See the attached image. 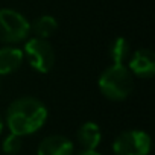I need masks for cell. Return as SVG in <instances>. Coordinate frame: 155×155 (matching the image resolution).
<instances>
[{
    "label": "cell",
    "mask_w": 155,
    "mask_h": 155,
    "mask_svg": "<svg viewBox=\"0 0 155 155\" xmlns=\"http://www.w3.org/2000/svg\"><path fill=\"white\" fill-rule=\"evenodd\" d=\"M108 53H110V58H111L113 64H125V61L129 59L131 46H129V43H128L126 38L119 37V38H116L111 43Z\"/></svg>",
    "instance_id": "11"
},
{
    "label": "cell",
    "mask_w": 155,
    "mask_h": 155,
    "mask_svg": "<svg viewBox=\"0 0 155 155\" xmlns=\"http://www.w3.org/2000/svg\"><path fill=\"white\" fill-rule=\"evenodd\" d=\"M23 147V138L14 134H9L5 137L3 143H2V149L6 155H17Z\"/></svg>",
    "instance_id": "12"
},
{
    "label": "cell",
    "mask_w": 155,
    "mask_h": 155,
    "mask_svg": "<svg viewBox=\"0 0 155 155\" xmlns=\"http://www.w3.org/2000/svg\"><path fill=\"white\" fill-rule=\"evenodd\" d=\"M23 56L29 62V65L38 73H49L55 65V50L47 40L41 38H28L25 43Z\"/></svg>",
    "instance_id": "4"
},
{
    "label": "cell",
    "mask_w": 155,
    "mask_h": 155,
    "mask_svg": "<svg viewBox=\"0 0 155 155\" xmlns=\"http://www.w3.org/2000/svg\"><path fill=\"white\" fill-rule=\"evenodd\" d=\"M97 87L104 97L113 102H120L132 93L134 76L125 64H111L101 73Z\"/></svg>",
    "instance_id": "2"
},
{
    "label": "cell",
    "mask_w": 155,
    "mask_h": 155,
    "mask_svg": "<svg viewBox=\"0 0 155 155\" xmlns=\"http://www.w3.org/2000/svg\"><path fill=\"white\" fill-rule=\"evenodd\" d=\"M25 61L23 50L17 46L0 47V76L15 73Z\"/></svg>",
    "instance_id": "8"
},
{
    "label": "cell",
    "mask_w": 155,
    "mask_h": 155,
    "mask_svg": "<svg viewBox=\"0 0 155 155\" xmlns=\"http://www.w3.org/2000/svg\"><path fill=\"white\" fill-rule=\"evenodd\" d=\"M126 67L132 76L149 79L155 74V53L150 49H138L129 55Z\"/></svg>",
    "instance_id": "6"
},
{
    "label": "cell",
    "mask_w": 155,
    "mask_h": 155,
    "mask_svg": "<svg viewBox=\"0 0 155 155\" xmlns=\"http://www.w3.org/2000/svg\"><path fill=\"white\" fill-rule=\"evenodd\" d=\"M76 155H102V153H99L97 150H81L79 153H76Z\"/></svg>",
    "instance_id": "13"
},
{
    "label": "cell",
    "mask_w": 155,
    "mask_h": 155,
    "mask_svg": "<svg viewBox=\"0 0 155 155\" xmlns=\"http://www.w3.org/2000/svg\"><path fill=\"white\" fill-rule=\"evenodd\" d=\"M37 155H74V144L65 135L52 134L40 141Z\"/></svg>",
    "instance_id": "7"
},
{
    "label": "cell",
    "mask_w": 155,
    "mask_h": 155,
    "mask_svg": "<svg viewBox=\"0 0 155 155\" xmlns=\"http://www.w3.org/2000/svg\"><path fill=\"white\" fill-rule=\"evenodd\" d=\"M31 35V21L18 11L11 8L0 9V43L17 46Z\"/></svg>",
    "instance_id": "3"
},
{
    "label": "cell",
    "mask_w": 155,
    "mask_h": 155,
    "mask_svg": "<svg viewBox=\"0 0 155 155\" xmlns=\"http://www.w3.org/2000/svg\"><path fill=\"white\" fill-rule=\"evenodd\" d=\"M152 138L143 129H126L113 141L114 155H149Z\"/></svg>",
    "instance_id": "5"
},
{
    "label": "cell",
    "mask_w": 155,
    "mask_h": 155,
    "mask_svg": "<svg viewBox=\"0 0 155 155\" xmlns=\"http://www.w3.org/2000/svg\"><path fill=\"white\" fill-rule=\"evenodd\" d=\"M3 128H5V120H3V116L0 114V134H2Z\"/></svg>",
    "instance_id": "14"
},
{
    "label": "cell",
    "mask_w": 155,
    "mask_h": 155,
    "mask_svg": "<svg viewBox=\"0 0 155 155\" xmlns=\"http://www.w3.org/2000/svg\"><path fill=\"white\" fill-rule=\"evenodd\" d=\"M47 116L49 111L40 99L34 96H21L9 104L3 120L9 134L23 138L40 131L44 126Z\"/></svg>",
    "instance_id": "1"
},
{
    "label": "cell",
    "mask_w": 155,
    "mask_h": 155,
    "mask_svg": "<svg viewBox=\"0 0 155 155\" xmlns=\"http://www.w3.org/2000/svg\"><path fill=\"white\" fill-rule=\"evenodd\" d=\"M58 31V21L52 15H40L31 23V32L34 34L35 38L47 40L50 38L55 32Z\"/></svg>",
    "instance_id": "10"
},
{
    "label": "cell",
    "mask_w": 155,
    "mask_h": 155,
    "mask_svg": "<svg viewBox=\"0 0 155 155\" xmlns=\"http://www.w3.org/2000/svg\"><path fill=\"white\" fill-rule=\"evenodd\" d=\"M78 141L82 146V150H96L102 141L101 126L94 122H85L78 129Z\"/></svg>",
    "instance_id": "9"
}]
</instances>
